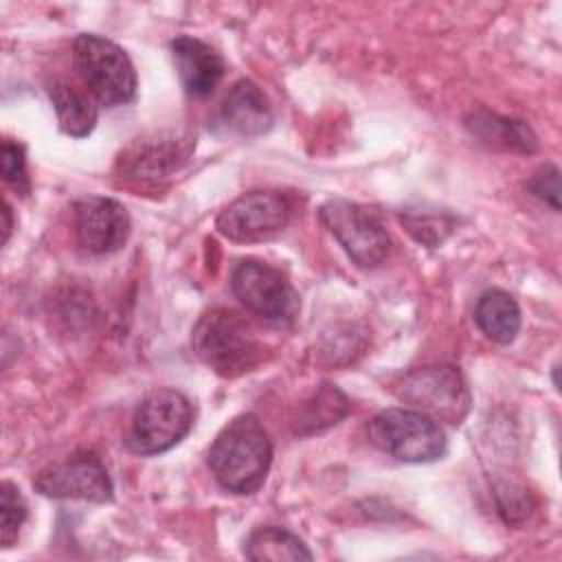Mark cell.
<instances>
[{
	"mask_svg": "<svg viewBox=\"0 0 562 562\" xmlns=\"http://www.w3.org/2000/svg\"><path fill=\"white\" fill-rule=\"evenodd\" d=\"M318 217L356 266L375 268L386 259L389 233L369 209L349 200H327L318 209Z\"/></svg>",
	"mask_w": 562,
	"mask_h": 562,
	"instance_id": "obj_7",
	"label": "cell"
},
{
	"mask_svg": "<svg viewBox=\"0 0 562 562\" xmlns=\"http://www.w3.org/2000/svg\"><path fill=\"white\" fill-rule=\"evenodd\" d=\"M2 217H4V224H2V244L9 241V235H11V228H13V222H11V206L9 202L2 204Z\"/></svg>",
	"mask_w": 562,
	"mask_h": 562,
	"instance_id": "obj_24",
	"label": "cell"
},
{
	"mask_svg": "<svg viewBox=\"0 0 562 562\" xmlns=\"http://www.w3.org/2000/svg\"><path fill=\"white\" fill-rule=\"evenodd\" d=\"M191 138L178 134H156L132 140L119 156L116 167L125 178L134 180H160L178 171L191 156Z\"/></svg>",
	"mask_w": 562,
	"mask_h": 562,
	"instance_id": "obj_12",
	"label": "cell"
},
{
	"mask_svg": "<svg viewBox=\"0 0 562 562\" xmlns=\"http://www.w3.org/2000/svg\"><path fill=\"white\" fill-rule=\"evenodd\" d=\"M33 487L48 498H77L90 503H110L114 498L112 479L99 457L81 452L42 468Z\"/></svg>",
	"mask_w": 562,
	"mask_h": 562,
	"instance_id": "obj_10",
	"label": "cell"
},
{
	"mask_svg": "<svg viewBox=\"0 0 562 562\" xmlns=\"http://www.w3.org/2000/svg\"><path fill=\"white\" fill-rule=\"evenodd\" d=\"M231 288L248 312L270 323H290L299 312V296L292 283L268 263L241 261L233 270Z\"/></svg>",
	"mask_w": 562,
	"mask_h": 562,
	"instance_id": "obj_9",
	"label": "cell"
},
{
	"mask_svg": "<svg viewBox=\"0 0 562 562\" xmlns=\"http://www.w3.org/2000/svg\"><path fill=\"white\" fill-rule=\"evenodd\" d=\"M294 213L288 193L248 191L233 200L215 220L217 231L237 244H255L281 233Z\"/></svg>",
	"mask_w": 562,
	"mask_h": 562,
	"instance_id": "obj_8",
	"label": "cell"
},
{
	"mask_svg": "<svg viewBox=\"0 0 562 562\" xmlns=\"http://www.w3.org/2000/svg\"><path fill=\"white\" fill-rule=\"evenodd\" d=\"M347 411H349L347 397L334 384H323L299 413L294 422V430L299 435H312V432L325 430L338 424L347 415Z\"/></svg>",
	"mask_w": 562,
	"mask_h": 562,
	"instance_id": "obj_19",
	"label": "cell"
},
{
	"mask_svg": "<svg viewBox=\"0 0 562 562\" xmlns=\"http://www.w3.org/2000/svg\"><path fill=\"white\" fill-rule=\"evenodd\" d=\"M132 231L127 209L103 195H88L75 202V233L79 244L94 255L119 250Z\"/></svg>",
	"mask_w": 562,
	"mask_h": 562,
	"instance_id": "obj_11",
	"label": "cell"
},
{
	"mask_svg": "<svg viewBox=\"0 0 562 562\" xmlns=\"http://www.w3.org/2000/svg\"><path fill=\"white\" fill-rule=\"evenodd\" d=\"M193 426V406L176 389H156L147 393L134 411L127 432V448L151 457L178 446Z\"/></svg>",
	"mask_w": 562,
	"mask_h": 562,
	"instance_id": "obj_5",
	"label": "cell"
},
{
	"mask_svg": "<svg viewBox=\"0 0 562 562\" xmlns=\"http://www.w3.org/2000/svg\"><path fill=\"white\" fill-rule=\"evenodd\" d=\"M369 441L404 463H430L446 454L448 439L439 422L413 408H386L369 426Z\"/></svg>",
	"mask_w": 562,
	"mask_h": 562,
	"instance_id": "obj_3",
	"label": "cell"
},
{
	"mask_svg": "<svg viewBox=\"0 0 562 562\" xmlns=\"http://www.w3.org/2000/svg\"><path fill=\"white\" fill-rule=\"evenodd\" d=\"M72 50L83 86L101 105L114 108L134 99L136 70L116 42L94 33H81L77 35Z\"/></svg>",
	"mask_w": 562,
	"mask_h": 562,
	"instance_id": "obj_4",
	"label": "cell"
},
{
	"mask_svg": "<svg viewBox=\"0 0 562 562\" xmlns=\"http://www.w3.org/2000/svg\"><path fill=\"white\" fill-rule=\"evenodd\" d=\"M244 555L250 560H270V562L312 560V551L307 549V544L283 527L255 529L244 544Z\"/></svg>",
	"mask_w": 562,
	"mask_h": 562,
	"instance_id": "obj_18",
	"label": "cell"
},
{
	"mask_svg": "<svg viewBox=\"0 0 562 562\" xmlns=\"http://www.w3.org/2000/svg\"><path fill=\"white\" fill-rule=\"evenodd\" d=\"M48 99L55 108L59 130L72 138L88 136L97 125V105L88 94L68 81L53 79L46 86Z\"/></svg>",
	"mask_w": 562,
	"mask_h": 562,
	"instance_id": "obj_16",
	"label": "cell"
},
{
	"mask_svg": "<svg viewBox=\"0 0 562 562\" xmlns=\"http://www.w3.org/2000/svg\"><path fill=\"white\" fill-rule=\"evenodd\" d=\"M397 397L435 422L461 424L470 411V389L457 367L430 364L408 371L397 384Z\"/></svg>",
	"mask_w": 562,
	"mask_h": 562,
	"instance_id": "obj_6",
	"label": "cell"
},
{
	"mask_svg": "<svg viewBox=\"0 0 562 562\" xmlns=\"http://www.w3.org/2000/svg\"><path fill=\"white\" fill-rule=\"evenodd\" d=\"M474 323L490 340L509 345L520 331V307L512 294L487 290L476 301Z\"/></svg>",
	"mask_w": 562,
	"mask_h": 562,
	"instance_id": "obj_17",
	"label": "cell"
},
{
	"mask_svg": "<svg viewBox=\"0 0 562 562\" xmlns=\"http://www.w3.org/2000/svg\"><path fill=\"white\" fill-rule=\"evenodd\" d=\"M222 123L231 132L252 138V136L266 134L272 127L274 112L268 97L257 83L248 79H239L237 83H233V88L224 97Z\"/></svg>",
	"mask_w": 562,
	"mask_h": 562,
	"instance_id": "obj_14",
	"label": "cell"
},
{
	"mask_svg": "<svg viewBox=\"0 0 562 562\" xmlns=\"http://www.w3.org/2000/svg\"><path fill=\"white\" fill-rule=\"evenodd\" d=\"M195 356L222 378L252 371L263 358V342L239 312L213 307L204 312L191 334Z\"/></svg>",
	"mask_w": 562,
	"mask_h": 562,
	"instance_id": "obj_2",
	"label": "cell"
},
{
	"mask_svg": "<svg viewBox=\"0 0 562 562\" xmlns=\"http://www.w3.org/2000/svg\"><path fill=\"white\" fill-rule=\"evenodd\" d=\"M2 178L11 184L18 193H29V176H26V158L24 147L13 140L2 143Z\"/></svg>",
	"mask_w": 562,
	"mask_h": 562,
	"instance_id": "obj_21",
	"label": "cell"
},
{
	"mask_svg": "<svg viewBox=\"0 0 562 562\" xmlns=\"http://www.w3.org/2000/svg\"><path fill=\"white\" fill-rule=\"evenodd\" d=\"M270 461V437L250 413L231 419L209 450V468L215 481L233 494L257 492L266 481Z\"/></svg>",
	"mask_w": 562,
	"mask_h": 562,
	"instance_id": "obj_1",
	"label": "cell"
},
{
	"mask_svg": "<svg viewBox=\"0 0 562 562\" xmlns=\"http://www.w3.org/2000/svg\"><path fill=\"white\" fill-rule=\"evenodd\" d=\"M169 48L184 92L195 99L209 97L226 70L222 55L211 44L191 35H178Z\"/></svg>",
	"mask_w": 562,
	"mask_h": 562,
	"instance_id": "obj_13",
	"label": "cell"
},
{
	"mask_svg": "<svg viewBox=\"0 0 562 562\" xmlns=\"http://www.w3.org/2000/svg\"><path fill=\"white\" fill-rule=\"evenodd\" d=\"M465 127L470 130L472 136H476L481 143L490 147L518 151V154H531L538 149V136L520 119H509L487 110H476L465 119Z\"/></svg>",
	"mask_w": 562,
	"mask_h": 562,
	"instance_id": "obj_15",
	"label": "cell"
},
{
	"mask_svg": "<svg viewBox=\"0 0 562 562\" xmlns=\"http://www.w3.org/2000/svg\"><path fill=\"white\" fill-rule=\"evenodd\" d=\"M527 189H529L536 198L549 202L555 211L560 209V171H558L555 165H544V167H540V169L527 180Z\"/></svg>",
	"mask_w": 562,
	"mask_h": 562,
	"instance_id": "obj_22",
	"label": "cell"
},
{
	"mask_svg": "<svg viewBox=\"0 0 562 562\" xmlns=\"http://www.w3.org/2000/svg\"><path fill=\"white\" fill-rule=\"evenodd\" d=\"M402 222H406L408 231L424 244H437L441 241V235L439 231L446 228L450 231V226H443L439 217H422V215H408L406 220L402 217Z\"/></svg>",
	"mask_w": 562,
	"mask_h": 562,
	"instance_id": "obj_23",
	"label": "cell"
},
{
	"mask_svg": "<svg viewBox=\"0 0 562 562\" xmlns=\"http://www.w3.org/2000/svg\"><path fill=\"white\" fill-rule=\"evenodd\" d=\"M29 507L20 490L11 481H2L0 485V531H2V547L9 549L26 520Z\"/></svg>",
	"mask_w": 562,
	"mask_h": 562,
	"instance_id": "obj_20",
	"label": "cell"
}]
</instances>
